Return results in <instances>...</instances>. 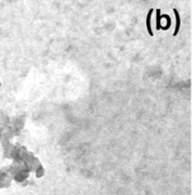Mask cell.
<instances>
[{"label":"cell","mask_w":194,"mask_h":195,"mask_svg":"<svg viewBox=\"0 0 194 195\" xmlns=\"http://www.w3.org/2000/svg\"><path fill=\"white\" fill-rule=\"evenodd\" d=\"M153 11L154 9H150L148 12V15H147V19H146V26L147 30H148V32L151 36H154V32L152 31V26H151V16H152Z\"/></svg>","instance_id":"6da1fadb"},{"label":"cell","mask_w":194,"mask_h":195,"mask_svg":"<svg viewBox=\"0 0 194 195\" xmlns=\"http://www.w3.org/2000/svg\"><path fill=\"white\" fill-rule=\"evenodd\" d=\"M173 12L175 14V17H176V27H175V31L173 33V36H176L177 35V33L179 32L180 26H181V18H180L179 13H178L177 10L173 9Z\"/></svg>","instance_id":"7a4b0ae2"},{"label":"cell","mask_w":194,"mask_h":195,"mask_svg":"<svg viewBox=\"0 0 194 195\" xmlns=\"http://www.w3.org/2000/svg\"><path fill=\"white\" fill-rule=\"evenodd\" d=\"M161 10L160 9H157V30H160L161 29Z\"/></svg>","instance_id":"3957f363"}]
</instances>
